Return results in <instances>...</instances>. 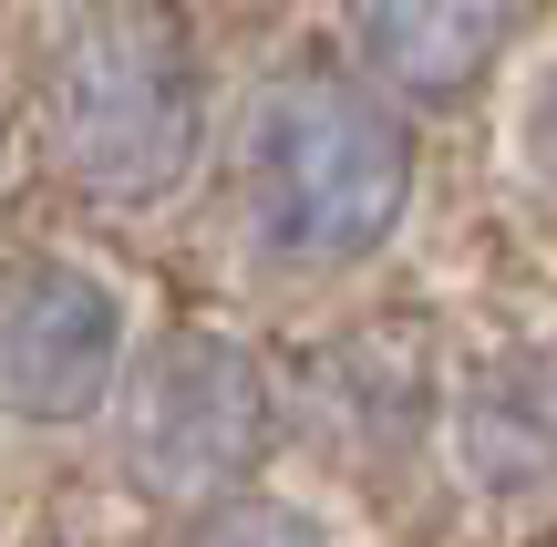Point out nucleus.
<instances>
[{
  "label": "nucleus",
  "instance_id": "f03ea898",
  "mask_svg": "<svg viewBox=\"0 0 557 547\" xmlns=\"http://www.w3.org/2000/svg\"><path fill=\"white\" fill-rule=\"evenodd\" d=\"M403 197H413V145L382 94L341 73L269 83L259 124H248V217H259L269 259L289 269L372 259L393 238Z\"/></svg>",
  "mask_w": 557,
  "mask_h": 547
},
{
  "label": "nucleus",
  "instance_id": "423d86ee",
  "mask_svg": "<svg viewBox=\"0 0 557 547\" xmlns=\"http://www.w3.org/2000/svg\"><path fill=\"white\" fill-rule=\"evenodd\" d=\"M186 547H331V537H320V517L278 507V496H218Z\"/></svg>",
  "mask_w": 557,
  "mask_h": 547
},
{
  "label": "nucleus",
  "instance_id": "0eeeda50",
  "mask_svg": "<svg viewBox=\"0 0 557 547\" xmlns=\"http://www.w3.org/2000/svg\"><path fill=\"white\" fill-rule=\"evenodd\" d=\"M527 145H537V165L557 176V73L537 83V103H527Z\"/></svg>",
  "mask_w": 557,
  "mask_h": 547
},
{
  "label": "nucleus",
  "instance_id": "7ed1b4c3",
  "mask_svg": "<svg viewBox=\"0 0 557 547\" xmlns=\"http://www.w3.org/2000/svg\"><path fill=\"white\" fill-rule=\"evenodd\" d=\"M278 434L259 351H238L227 331H165L124 383V475L165 507H218L259 475Z\"/></svg>",
  "mask_w": 557,
  "mask_h": 547
},
{
  "label": "nucleus",
  "instance_id": "20e7f679",
  "mask_svg": "<svg viewBox=\"0 0 557 547\" xmlns=\"http://www.w3.org/2000/svg\"><path fill=\"white\" fill-rule=\"evenodd\" d=\"M124 383V300L83 259L0 269V413L11 424H83Z\"/></svg>",
  "mask_w": 557,
  "mask_h": 547
},
{
  "label": "nucleus",
  "instance_id": "39448f33",
  "mask_svg": "<svg viewBox=\"0 0 557 547\" xmlns=\"http://www.w3.org/2000/svg\"><path fill=\"white\" fill-rule=\"evenodd\" d=\"M351 41L403 94H465L506 41V0H351Z\"/></svg>",
  "mask_w": 557,
  "mask_h": 547
},
{
  "label": "nucleus",
  "instance_id": "f257e3e1",
  "mask_svg": "<svg viewBox=\"0 0 557 547\" xmlns=\"http://www.w3.org/2000/svg\"><path fill=\"white\" fill-rule=\"evenodd\" d=\"M41 124L83 197H176L207 145V83L186 21L165 0H62V21L41 32Z\"/></svg>",
  "mask_w": 557,
  "mask_h": 547
}]
</instances>
